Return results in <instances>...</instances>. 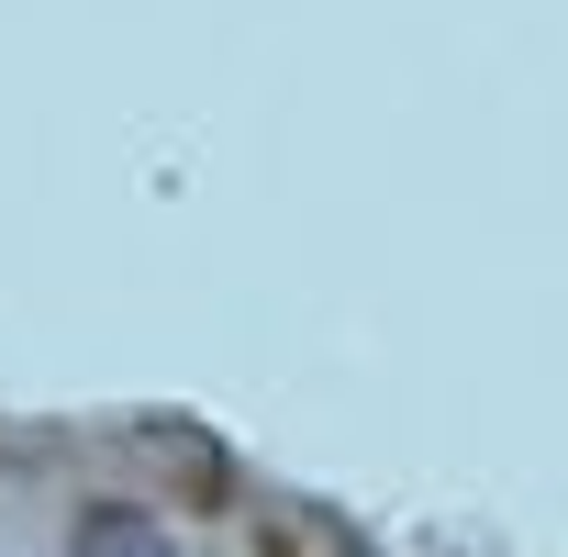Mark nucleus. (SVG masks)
I'll return each instance as SVG.
<instances>
[{"mask_svg": "<svg viewBox=\"0 0 568 557\" xmlns=\"http://www.w3.org/2000/svg\"><path fill=\"white\" fill-rule=\"evenodd\" d=\"M90 557H168V546H156L134 513H101V524H90Z\"/></svg>", "mask_w": 568, "mask_h": 557, "instance_id": "obj_1", "label": "nucleus"}]
</instances>
